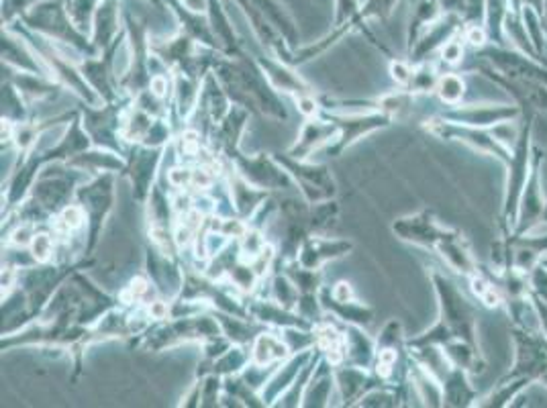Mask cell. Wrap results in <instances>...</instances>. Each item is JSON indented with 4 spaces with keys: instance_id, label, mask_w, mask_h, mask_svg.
I'll return each mask as SVG.
<instances>
[{
    "instance_id": "1",
    "label": "cell",
    "mask_w": 547,
    "mask_h": 408,
    "mask_svg": "<svg viewBox=\"0 0 547 408\" xmlns=\"http://www.w3.org/2000/svg\"><path fill=\"white\" fill-rule=\"evenodd\" d=\"M439 92H441V98H443V100H447V102H455V100L462 96V92H464V84H462L458 78L447 76V78L441 82Z\"/></svg>"
},
{
    "instance_id": "2",
    "label": "cell",
    "mask_w": 547,
    "mask_h": 408,
    "mask_svg": "<svg viewBox=\"0 0 547 408\" xmlns=\"http://www.w3.org/2000/svg\"><path fill=\"white\" fill-rule=\"evenodd\" d=\"M443 55H445V59H447V61L455 64V61L462 57V47H460L458 43H451V45H447V47L443 49Z\"/></svg>"
},
{
    "instance_id": "3",
    "label": "cell",
    "mask_w": 547,
    "mask_h": 408,
    "mask_svg": "<svg viewBox=\"0 0 547 408\" xmlns=\"http://www.w3.org/2000/svg\"><path fill=\"white\" fill-rule=\"evenodd\" d=\"M468 41H470L472 45H482V43L486 41V35H484V31H482V29L472 27V29L468 31Z\"/></svg>"
},
{
    "instance_id": "4",
    "label": "cell",
    "mask_w": 547,
    "mask_h": 408,
    "mask_svg": "<svg viewBox=\"0 0 547 408\" xmlns=\"http://www.w3.org/2000/svg\"><path fill=\"white\" fill-rule=\"evenodd\" d=\"M482 300L488 304V306H496L498 304V294L492 290V288H488L486 292H484V296H482Z\"/></svg>"
},
{
    "instance_id": "5",
    "label": "cell",
    "mask_w": 547,
    "mask_h": 408,
    "mask_svg": "<svg viewBox=\"0 0 547 408\" xmlns=\"http://www.w3.org/2000/svg\"><path fill=\"white\" fill-rule=\"evenodd\" d=\"M472 284H474V292H476L478 296H484V292L488 290V288H486V284H484V280H474Z\"/></svg>"
}]
</instances>
